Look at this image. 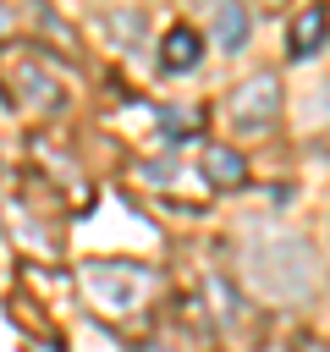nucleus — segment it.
<instances>
[{
    "mask_svg": "<svg viewBox=\"0 0 330 352\" xmlns=\"http://www.w3.org/2000/svg\"><path fill=\"white\" fill-rule=\"evenodd\" d=\"M242 280L264 302H308L319 292V253L292 231H258L242 248Z\"/></svg>",
    "mask_w": 330,
    "mask_h": 352,
    "instance_id": "f257e3e1",
    "label": "nucleus"
},
{
    "mask_svg": "<svg viewBox=\"0 0 330 352\" xmlns=\"http://www.w3.org/2000/svg\"><path fill=\"white\" fill-rule=\"evenodd\" d=\"M82 292H88V302H94L99 314L126 319L132 308L148 302L154 270H148V264H132V258H94V264H82Z\"/></svg>",
    "mask_w": 330,
    "mask_h": 352,
    "instance_id": "f03ea898",
    "label": "nucleus"
},
{
    "mask_svg": "<svg viewBox=\"0 0 330 352\" xmlns=\"http://www.w3.org/2000/svg\"><path fill=\"white\" fill-rule=\"evenodd\" d=\"M231 121L242 126V132H264L270 121H275V110H280V82L270 77V72H258V77H248L236 94H231Z\"/></svg>",
    "mask_w": 330,
    "mask_h": 352,
    "instance_id": "7ed1b4c3",
    "label": "nucleus"
},
{
    "mask_svg": "<svg viewBox=\"0 0 330 352\" xmlns=\"http://www.w3.org/2000/svg\"><path fill=\"white\" fill-rule=\"evenodd\" d=\"M324 28H330L324 6H308V11H297V16H292V33H286V50H292L297 60H308V55L324 44Z\"/></svg>",
    "mask_w": 330,
    "mask_h": 352,
    "instance_id": "20e7f679",
    "label": "nucleus"
},
{
    "mask_svg": "<svg viewBox=\"0 0 330 352\" xmlns=\"http://www.w3.org/2000/svg\"><path fill=\"white\" fill-rule=\"evenodd\" d=\"M198 55H204V38H198L192 28H170L165 44H160V66H165V72H192Z\"/></svg>",
    "mask_w": 330,
    "mask_h": 352,
    "instance_id": "39448f33",
    "label": "nucleus"
},
{
    "mask_svg": "<svg viewBox=\"0 0 330 352\" xmlns=\"http://www.w3.org/2000/svg\"><path fill=\"white\" fill-rule=\"evenodd\" d=\"M214 44L220 50H242L248 44V11L242 6H220L214 11Z\"/></svg>",
    "mask_w": 330,
    "mask_h": 352,
    "instance_id": "423d86ee",
    "label": "nucleus"
},
{
    "mask_svg": "<svg viewBox=\"0 0 330 352\" xmlns=\"http://www.w3.org/2000/svg\"><path fill=\"white\" fill-rule=\"evenodd\" d=\"M204 165H209V176H214L220 187H236V182L248 176V170H242V160H236L231 148H209V160H204Z\"/></svg>",
    "mask_w": 330,
    "mask_h": 352,
    "instance_id": "0eeeda50",
    "label": "nucleus"
},
{
    "mask_svg": "<svg viewBox=\"0 0 330 352\" xmlns=\"http://www.w3.org/2000/svg\"><path fill=\"white\" fill-rule=\"evenodd\" d=\"M0 28H6V11H0Z\"/></svg>",
    "mask_w": 330,
    "mask_h": 352,
    "instance_id": "6e6552de",
    "label": "nucleus"
}]
</instances>
